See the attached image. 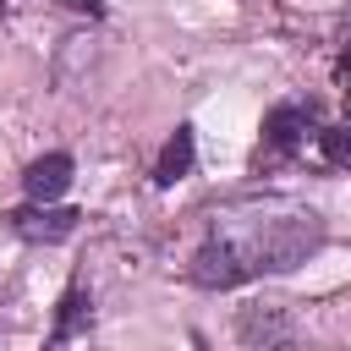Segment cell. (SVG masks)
I'll return each mask as SVG.
<instances>
[{"label":"cell","mask_w":351,"mask_h":351,"mask_svg":"<svg viewBox=\"0 0 351 351\" xmlns=\"http://www.w3.org/2000/svg\"><path fill=\"white\" fill-rule=\"evenodd\" d=\"M192 165H197V132H192V121H181V126L165 137L159 159H154V186H176V181H186Z\"/></svg>","instance_id":"8992f818"},{"label":"cell","mask_w":351,"mask_h":351,"mask_svg":"<svg viewBox=\"0 0 351 351\" xmlns=\"http://www.w3.org/2000/svg\"><path fill=\"white\" fill-rule=\"evenodd\" d=\"M318 148H324V159H329V165L351 170V121H340V126H324V132H318Z\"/></svg>","instance_id":"ba28073f"},{"label":"cell","mask_w":351,"mask_h":351,"mask_svg":"<svg viewBox=\"0 0 351 351\" xmlns=\"http://www.w3.org/2000/svg\"><path fill=\"white\" fill-rule=\"evenodd\" d=\"M5 219V230L11 236H22V241H44V247H55V241H66L71 230H77V208H60V203H27V208H11V214H0Z\"/></svg>","instance_id":"277c9868"},{"label":"cell","mask_w":351,"mask_h":351,"mask_svg":"<svg viewBox=\"0 0 351 351\" xmlns=\"http://www.w3.org/2000/svg\"><path fill=\"white\" fill-rule=\"evenodd\" d=\"M324 236H329L324 214L296 197H280V192L230 197L208 214V236L192 252L186 274L203 291H230L263 274H291L324 247Z\"/></svg>","instance_id":"6da1fadb"},{"label":"cell","mask_w":351,"mask_h":351,"mask_svg":"<svg viewBox=\"0 0 351 351\" xmlns=\"http://www.w3.org/2000/svg\"><path fill=\"white\" fill-rule=\"evenodd\" d=\"M340 88H346V99H351V44H346V55H340Z\"/></svg>","instance_id":"30bf717a"},{"label":"cell","mask_w":351,"mask_h":351,"mask_svg":"<svg viewBox=\"0 0 351 351\" xmlns=\"http://www.w3.org/2000/svg\"><path fill=\"white\" fill-rule=\"evenodd\" d=\"M318 126V104L307 99H285V104H274L269 115H263V143H258V165H274V159H291L302 143H307V132Z\"/></svg>","instance_id":"3957f363"},{"label":"cell","mask_w":351,"mask_h":351,"mask_svg":"<svg viewBox=\"0 0 351 351\" xmlns=\"http://www.w3.org/2000/svg\"><path fill=\"white\" fill-rule=\"evenodd\" d=\"M236 346L241 351H302V324L285 302H247L236 313Z\"/></svg>","instance_id":"7a4b0ae2"},{"label":"cell","mask_w":351,"mask_h":351,"mask_svg":"<svg viewBox=\"0 0 351 351\" xmlns=\"http://www.w3.org/2000/svg\"><path fill=\"white\" fill-rule=\"evenodd\" d=\"M93 324V296H88V285L82 280H71L66 285V296H60V307H55V329H49V346L44 351H60L71 335H82Z\"/></svg>","instance_id":"52a82bcc"},{"label":"cell","mask_w":351,"mask_h":351,"mask_svg":"<svg viewBox=\"0 0 351 351\" xmlns=\"http://www.w3.org/2000/svg\"><path fill=\"white\" fill-rule=\"evenodd\" d=\"M5 5H11V0H0V16H5Z\"/></svg>","instance_id":"8fae6325"},{"label":"cell","mask_w":351,"mask_h":351,"mask_svg":"<svg viewBox=\"0 0 351 351\" xmlns=\"http://www.w3.org/2000/svg\"><path fill=\"white\" fill-rule=\"evenodd\" d=\"M71 154H38L27 170H22V192H27V203H60L66 197V186H71Z\"/></svg>","instance_id":"5b68a950"},{"label":"cell","mask_w":351,"mask_h":351,"mask_svg":"<svg viewBox=\"0 0 351 351\" xmlns=\"http://www.w3.org/2000/svg\"><path fill=\"white\" fill-rule=\"evenodd\" d=\"M60 5H66V11H82V16H93V22L104 16V0H60Z\"/></svg>","instance_id":"9c48e42d"}]
</instances>
